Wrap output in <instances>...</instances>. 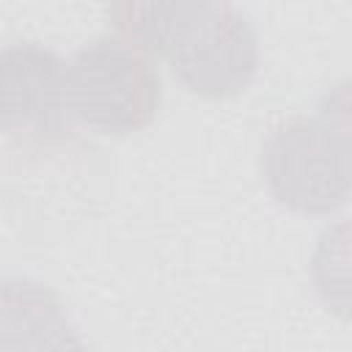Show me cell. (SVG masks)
<instances>
[{
	"mask_svg": "<svg viewBox=\"0 0 352 352\" xmlns=\"http://www.w3.org/2000/svg\"><path fill=\"white\" fill-rule=\"evenodd\" d=\"M118 36L151 58H165L192 94L226 99L250 85L258 69V38L248 14L214 0H124L110 6Z\"/></svg>",
	"mask_w": 352,
	"mask_h": 352,
	"instance_id": "1",
	"label": "cell"
},
{
	"mask_svg": "<svg viewBox=\"0 0 352 352\" xmlns=\"http://www.w3.org/2000/svg\"><path fill=\"white\" fill-rule=\"evenodd\" d=\"M261 173L278 204L330 214L349 198V88L336 85L316 116L278 124L261 146Z\"/></svg>",
	"mask_w": 352,
	"mask_h": 352,
	"instance_id": "2",
	"label": "cell"
},
{
	"mask_svg": "<svg viewBox=\"0 0 352 352\" xmlns=\"http://www.w3.org/2000/svg\"><path fill=\"white\" fill-rule=\"evenodd\" d=\"M66 80L74 121L102 135L140 132L160 110L162 80L154 58L118 33L82 44L66 60Z\"/></svg>",
	"mask_w": 352,
	"mask_h": 352,
	"instance_id": "3",
	"label": "cell"
},
{
	"mask_svg": "<svg viewBox=\"0 0 352 352\" xmlns=\"http://www.w3.org/2000/svg\"><path fill=\"white\" fill-rule=\"evenodd\" d=\"M0 129L25 146L58 143L77 129L66 58L38 41L0 50Z\"/></svg>",
	"mask_w": 352,
	"mask_h": 352,
	"instance_id": "4",
	"label": "cell"
},
{
	"mask_svg": "<svg viewBox=\"0 0 352 352\" xmlns=\"http://www.w3.org/2000/svg\"><path fill=\"white\" fill-rule=\"evenodd\" d=\"M0 352H85V341L50 286L0 278Z\"/></svg>",
	"mask_w": 352,
	"mask_h": 352,
	"instance_id": "5",
	"label": "cell"
}]
</instances>
